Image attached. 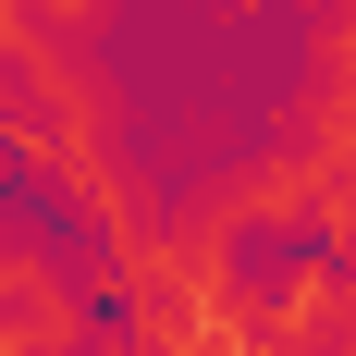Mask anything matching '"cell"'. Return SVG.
<instances>
[{
    "label": "cell",
    "mask_w": 356,
    "mask_h": 356,
    "mask_svg": "<svg viewBox=\"0 0 356 356\" xmlns=\"http://www.w3.org/2000/svg\"><path fill=\"white\" fill-rule=\"evenodd\" d=\"M99 320H86V295L62 270H37L25 246H0V356H86Z\"/></svg>",
    "instance_id": "cell-2"
},
{
    "label": "cell",
    "mask_w": 356,
    "mask_h": 356,
    "mask_svg": "<svg viewBox=\"0 0 356 356\" xmlns=\"http://www.w3.org/2000/svg\"><path fill=\"white\" fill-rule=\"evenodd\" d=\"M258 356H356V258L295 246L258 295Z\"/></svg>",
    "instance_id": "cell-1"
},
{
    "label": "cell",
    "mask_w": 356,
    "mask_h": 356,
    "mask_svg": "<svg viewBox=\"0 0 356 356\" xmlns=\"http://www.w3.org/2000/svg\"><path fill=\"white\" fill-rule=\"evenodd\" d=\"M86 356H147V344H136V332H123V344H86Z\"/></svg>",
    "instance_id": "cell-3"
}]
</instances>
